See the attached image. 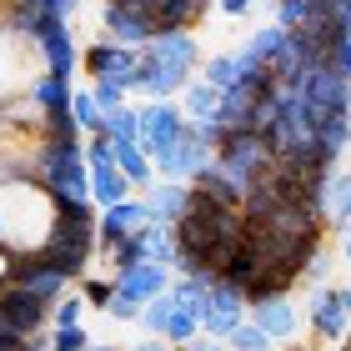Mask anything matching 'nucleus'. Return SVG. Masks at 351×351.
<instances>
[{"label":"nucleus","instance_id":"1","mask_svg":"<svg viewBox=\"0 0 351 351\" xmlns=\"http://www.w3.org/2000/svg\"><path fill=\"white\" fill-rule=\"evenodd\" d=\"M56 231V196L36 176L0 181V246L15 256H36Z\"/></svg>","mask_w":351,"mask_h":351},{"label":"nucleus","instance_id":"2","mask_svg":"<svg viewBox=\"0 0 351 351\" xmlns=\"http://www.w3.org/2000/svg\"><path fill=\"white\" fill-rule=\"evenodd\" d=\"M201 71V51L191 30H161L141 45V71L131 95H146V101H176L181 86Z\"/></svg>","mask_w":351,"mask_h":351},{"label":"nucleus","instance_id":"3","mask_svg":"<svg viewBox=\"0 0 351 351\" xmlns=\"http://www.w3.org/2000/svg\"><path fill=\"white\" fill-rule=\"evenodd\" d=\"M36 181L51 191L56 201H90L81 136H45L40 151H36Z\"/></svg>","mask_w":351,"mask_h":351},{"label":"nucleus","instance_id":"4","mask_svg":"<svg viewBox=\"0 0 351 351\" xmlns=\"http://www.w3.org/2000/svg\"><path fill=\"white\" fill-rule=\"evenodd\" d=\"M81 71L90 75V81H116V86H125L131 90L136 86V71H141V51L136 45H121V40H95V45H86L81 51Z\"/></svg>","mask_w":351,"mask_h":351},{"label":"nucleus","instance_id":"5","mask_svg":"<svg viewBox=\"0 0 351 351\" xmlns=\"http://www.w3.org/2000/svg\"><path fill=\"white\" fill-rule=\"evenodd\" d=\"M25 40L40 51L45 75H60V81H71V75L81 71V51H75V30H71V21H40Z\"/></svg>","mask_w":351,"mask_h":351},{"label":"nucleus","instance_id":"6","mask_svg":"<svg viewBox=\"0 0 351 351\" xmlns=\"http://www.w3.org/2000/svg\"><path fill=\"white\" fill-rule=\"evenodd\" d=\"M136 121H141L136 141L146 146V156H161L171 141L186 131V110L176 101H146V106H136Z\"/></svg>","mask_w":351,"mask_h":351},{"label":"nucleus","instance_id":"7","mask_svg":"<svg viewBox=\"0 0 351 351\" xmlns=\"http://www.w3.org/2000/svg\"><path fill=\"white\" fill-rule=\"evenodd\" d=\"M51 322V301L21 291V286H5L0 291V331H10V337H36V331Z\"/></svg>","mask_w":351,"mask_h":351},{"label":"nucleus","instance_id":"8","mask_svg":"<svg viewBox=\"0 0 351 351\" xmlns=\"http://www.w3.org/2000/svg\"><path fill=\"white\" fill-rule=\"evenodd\" d=\"M101 36L106 40H121V45H146L156 36V21L146 10H136V5H125V0H106L101 5Z\"/></svg>","mask_w":351,"mask_h":351},{"label":"nucleus","instance_id":"9","mask_svg":"<svg viewBox=\"0 0 351 351\" xmlns=\"http://www.w3.org/2000/svg\"><path fill=\"white\" fill-rule=\"evenodd\" d=\"M151 226V206L125 196L116 206H101V216H95V246H110V241H125V236L146 231Z\"/></svg>","mask_w":351,"mask_h":351},{"label":"nucleus","instance_id":"10","mask_svg":"<svg viewBox=\"0 0 351 351\" xmlns=\"http://www.w3.org/2000/svg\"><path fill=\"white\" fill-rule=\"evenodd\" d=\"M236 322H246V296L226 281H211V296H206V311H201V331L216 341H226V331Z\"/></svg>","mask_w":351,"mask_h":351},{"label":"nucleus","instance_id":"11","mask_svg":"<svg viewBox=\"0 0 351 351\" xmlns=\"http://www.w3.org/2000/svg\"><path fill=\"white\" fill-rule=\"evenodd\" d=\"M246 316L256 322L271 341H291L296 337V326H301V316H296V306L286 301V291L281 296H261V301H246Z\"/></svg>","mask_w":351,"mask_h":351},{"label":"nucleus","instance_id":"12","mask_svg":"<svg viewBox=\"0 0 351 351\" xmlns=\"http://www.w3.org/2000/svg\"><path fill=\"white\" fill-rule=\"evenodd\" d=\"M311 331L322 341H341L346 337V326H351V311H346V301H341V286H322V291L311 296Z\"/></svg>","mask_w":351,"mask_h":351},{"label":"nucleus","instance_id":"13","mask_svg":"<svg viewBox=\"0 0 351 351\" xmlns=\"http://www.w3.org/2000/svg\"><path fill=\"white\" fill-rule=\"evenodd\" d=\"M166 286H171V266H156V261H136V266H125L116 276V291L141 301V306H146L151 296H161Z\"/></svg>","mask_w":351,"mask_h":351},{"label":"nucleus","instance_id":"14","mask_svg":"<svg viewBox=\"0 0 351 351\" xmlns=\"http://www.w3.org/2000/svg\"><path fill=\"white\" fill-rule=\"evenodd\" d=\"M86 181H90V206H116V201H125L131 196V181L121 176V166H116V156H101V161H86Z\"/></svg>","mask_w":351,"mask_h":351},{"label":"nucleus","instance_id":"15","mask_svg":"<svg viewBox=\"0 0 351 351\" xmlns=\"http://www.w3.org/2000/svg\"><path fill=\"white\" fill-rule=\"evenodd\" d=\"M186 201H191V186L186 181H151L146 186L151 221H161V226H176V221L186 216Z\"/></svg>","mask_w":351,"mask_h":351},{"label":"nucleus","instance_id":"16","mask_svg":"<svg viewBox=\"0 0 351 351\" xmlns=\"http://www.w3.org/2000/svg\"><path fill=\"white\" fill-rule=\"evenodd\" d=\"M71 81H60V75H36L30 81V101H36L40 110V121H51V116H71Z\"/></svg>","mask_w":351,"mask_h":351},{"label":"nucleus","instance_id":"17","mask_svg":"<svg viewBox=\"0 0 351 351\" xmlns=\"http://www.w3.org/2000/svg\"><path fill=\"white\" fill-rule=\"evenodd\" d=\"M322 216L331 221V226L351 221V171H341V166L326 171V181H322Z\"/></svg>","mask_w":351,"mask_h":351},{"label":"nucleus","instance_id":"18","mask_svg":"<svg viewBox=\"0 0 351 351\" xmlns=\"http://www.w3.org/2000/svg\"><path fill=\"white\" fill-rule=\"evenodd\" d=\"M206 10V0H151V21H156V36L161 30H186V25H196V15Z\"/></svg>","mask_w":351,"mask_h":351},{"label":"nucleus","instance_id":"19","mask_svg":"<svg viewBox=\"0 0 351 351\" xmlns=\"http://www.w3.org/2000/svg\"><path fill=\"white\" fill-rule=\"evenodd\" d=\"M116 166H121V176H125L136 191H146V186L156 181V166H151V156H146L141 141H116Z\"/></svg>","mask_w":351,"mask_h":351},{"label":"nucleus","instance_id":"20","mask_svg":"<svg viewBox=\"0 0 351 351\" xmlns=\"http://www.w3.org/2000/svg\"><path fill=\"white\" fill-rule=\"evenodd\" d=\"M216 101H221V90L206 86L201 75H191V81L181 86V110H186V121H211V116H216Z\"/></svg>","mask_w":351,"mask_h":351},{"label":"nucleus","instance_id":"21","mask_svg":"<svg viewBox=\"0 0 351 351\" xmlns=\"http://www.w3.org/2000/svg\"><path fill=\"white\" fill-rule=\"evenodd\" d=\"M71 116H75V131H81V136H95V131L106 125V110H101V101L90 95V86L71 90Z\"/></svg>","mask_w":351,"mask_h":351},{"label":"nucleus","instance_id":"22","mask_svg":"<svg viewBox=\"0 0 351 351\" xmlns=\"http://www.w3.org/2000/svg\"><path fill=\"white\" fill-rule=\"evenodd\" d=\"M201 81L206 86H216V90H226V86H236L241 81V56L236 51H226V56H211V60H201Z\"/></svg>","mask_w":351,"mask_h":351},{"label":"nucleus","instance_id":"23","mask_svg":"<svg viewBox=\"0 0 351 351\" xmlns=\"http://www.w3.org/2000/svg\"><path fill=\"white\" fill-rule=\"evenodd\" d=\"M171 311H176V301H171V291H161V296H151L146 306H141V326L151 331V337H161L166 341V326H171Z\"/></svg>","mask_w":351,"mask_h":351},{"label":"nucleus","instance_id":"24","mask_svg":"<svg viewBox=\"0 0 351 351\" xmlns=\"http://www.w3.org/2000/svg\"><path fill=\"white\" fill-rule=\"evenodd\" d=\"M101 131H106L110 141H136V131H141L136 106H116V110H106V125H101Z\"/></svg>","mask_w":351,"mask_h":351},{"label":"nucleus","instance_id":"25","mask_svg":"<svg viewBox=\"0 0 351 351\" xmlns=\"http://www.w3.org/2000/svg\"><path fill=\"white\" fill-rule=\"evenodd\" d=\"M226 346H231V351H261V346H271V337H266L256 322H236V326L226 331Z\"/></svg>","mask_w":351,"mask_h":351},{"label":"nucleus","instance_id":"26","mask_svg":"<svg viewBox=\"0 0 351 351\" xmlns=\"http://www.w3.org/2000/svg\"><path fill=\"white\" fill-rule=\"evenodd\" d=\"M196 337H201V316H191V311L176 306V311H171V326H166V341L181 346V341H196Z\"/></svg>","mask_w":351,"mask_h":351},{"label":"nucleus","instance_id":"27","mask_svg":"<svg viewBox=\"0 0 351 351\" xmlns=\"http://www.w3.org/2000/svg\"><path fill=\"white\" fill-rule=\"evenodd\" d=\"M86 296H66V301H51V326H81V316H86Z\"/></svg>","mask_w":351,"mask_h":351},{"label":"nucleus","instance_id":"28","mask_svg":"<svg viewBox=\"0 0 351 351\" xmlns=\"http://www.w3.org/2000/svg\"><path fill=\"white\" fill-rule=\"evenodd\" d=\"M326 66L341 75V81H351V36H337L331 40V51H326Z\"/></svg>","mask_w":351,"mask_h":351},{"label":"nucleus","instance_id":"29","mask_svg":"<svg viewBox=\"0 0 351 351\" xmlns=\"http://www.w3.org/2000/svg\"><path fill=\"white\" fill-rule=\"evenodd\" d=\"M90 95L101 101V110H116V106H125V86H116V81H90Z\"/></svg>","mask_w":351,"mask_h":351},{"label":"nucleus","instance_id":"30","mask_svg":"<svg viewBox=\"0 0 351 351\" xmlns=\"http://www.w3.org/2000/svg\"><path fill=\"white\" fill-rule=\"evenodd\" d=\"M90 337H86V326H60L56 337H51V351H86Z\"/></svg>","mask_w":351,"mask_h":351},{"label":"nucleus","instance_id":"31","mask_svg":"<svg viewBox=\"0 0 351 351\" xmlns=\"http://www.w3.org/2000/svg\"><path fill=\"white\" fill-rule=\"evenodd\" d=\"M106 311L116 316V322H136V316H141V301H131V296H121V291H110V301H106Z\"/></svg>","mask_w":351,"mask_h":351},{"label":"nucleus","instance_id":"32","mask_svg":"<svg viewBox=\"0 0 351 351\" xmlns=\"http://www.w3.org/2000/svg\"><path fill=\"white\" fill-rule=\"evenodd\" d=\"M110 291H116V281H90L86 286V306H106Z\"/></svg>","mask_w":351,"mask_h":351},{"label":"nucleus","instance_id":"33","mask_svg":"<svg viewBox=\"0 0 351 351\" xmlns=\"http://www.w3.org/2000/svg\"><path fill=\"white\" fill-rule=\"evenodd\" d=\"M211 5L221 15H251V10H256V0H211Z\"/></svg>","mask_w":351,"mask_h":351},{"label":"nucleus","instance_id":"34","mask_svg":"<svg viewBox=\"0 0 351 351\" xmlns=\"http://www.w3.org/2000/svg\"><path fill=\"white\" fill-rule=\"evenodd\" d=\"M10 276H15V251H5V246H0V291L10 286Z\"/></svg>","mask_w":351,"mask_h":351},{"label":"nucleus","instance_id":"35","mask_svg":"<svg viewBox=\"0 0 351 351\" xmlns=\"http://www.w3.org/2000/svg\"><path fill=\"white\" fill-rule=\"evenodd\" d=\"M181 351H221L216 337H196V341H181Z\"/></svg>","mask_w":351,"mask_h":351},{"label":"nucleus","instance_id":"36","mask_svg":"<svg viewBox=\"0 0 351 351\" xmlns=\"http://www.w3.org/2000/svg\"><path fill=\"white\" fill-rule=\"evenodd\" d=\"M337 231H341V261L351 266V221H341V226H337Z\"/></svg>","mask_w":351,"mask_h":351},{"label":"nucleus","instance_id":"37","mask_svg":"<svg viewBox=\"0 0 351 351\" xmlns=\"http://www.w3.org/2000/svg\"><path fill=\"white\" fill-rule=\"evenodd\" d=\"M136 351H166V341H161V337H151V341H141Z\"/></svg>","mask_w":351,"mask_h":351},{"label":"nucleus","instance_id":"38","mask_svg":"<svg viewBox=\"0 0 351 351\" xmlns=\"http://www.w3.org/2000/svg\"><path fill=\"white\" fill-rule=\"evenodd\" d=\"M15 351H51V346H40V341H30V337H25L21 346H15Z\"/></svg>","mask_w":351,"mask_h":351},{"label":"nucleus","instance_id":"39","mask_svg":"<svg viewBox=\"0 0 351 351\" xmlns=\"http://www.w3.org/2000/svg\"><path fill=\"white\" fill-rule=\"evenodd\" d=\"M86 351H116V346H86Z\"/></svg>","mask_w":351,"mask_h":351},{"label":"nucleus","instance_id":"40","mask_svg":"<svg viewBox=\"0 0 351 351\" xmlns=\"http://www.w3.org/2000/svg\"><path fill=\"white\" fill-rule=\"evenodd\" d=\"M261 351H271V346H261Z\"/></svg>","mask_w":351,"mask_h":351}]
</instances>
